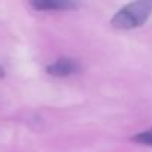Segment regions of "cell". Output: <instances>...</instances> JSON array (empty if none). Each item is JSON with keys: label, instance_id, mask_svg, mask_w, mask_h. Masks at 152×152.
Segmentation results:
<instances>
[{"label": "cell", "instance_id": "obj_1", "mask_svg": "<svg viewBox=\"0 0 152 152\" xmlns=\"http://www.w3.org/2000/svg\"><path fill=\"white\" fill-rule=\"evenodd\" d=\"M151 14H152V2H146V0L134 2L119 9L112 17L110 24L115 28H122V30L136 28L142 26L149 18Z\"/></svg>", "mask_w": 152, "mask_h": 152}, {"label": "cell", "instance_id": "obj_2", "mask_svg": "<svg viewBox=\"0 0 152 152\" xmlns=\"http://www.w3.org/2000/svg\"><path fill=\"white\" fill-rule=\"evenodd\" d=\"M48 75L51 76H57V78H67L75 73L79 72V64L75 58H69V57H61L57 61H54L52 64H49L46 67Z\"/></svg>", "mask_w": 152, "mask_h": 152}, {"label": "cell", "instance_id": "obj_3", "mask_svg": "<svg viewBox=\"0 0 152 152\" xmlns=\"http://www.w3.org/2000/svg\"><path fill=\"white\" fill-rule=\"evenodd\" d=\"M31 6L37 11H64L78 8V3L72 0H37L31 3Z\"/></svg>", "mask_w": 152, "mask_h": 152}, {"label": "cell", "instance_id": "obj_4", "mask_svg": "<svg viewBox=\"0 0 152 152\" xmlns=\"http://www.w3.org/2000/svg\"><path fill=\"white\" fill-rule=\"evenodd\" d=\"M133 140L137 142V143H140V145H145V146H152V128L136 134L133 137Z\"/></svg>", "mask_w": 152, "mask_h": 152}, {"label": "cell", "instance_id": "obj_5", "mask_svg": "<svg viewBox=\"0 0 152 152\" xmlns=\"http://www.w3.org/2000/svg\"><path fill=\"white\" fill-rule=\"evenodd\" d=\"M3 76H5V69L0 66V78H3Z\"/></svg>", "mask_w": 152, "mask_h": 152}]
</instances>
